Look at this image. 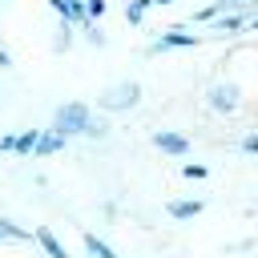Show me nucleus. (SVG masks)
<instances>
[{"label":"nucleus","mask_w":258,"mask_h":258,"mask_svg":"<svg viewBox=\"0 0 258 258\" xmlns=\"http://www.w3.org/2000/svg\"><path fill=\"white\" fill-rule=\"evenodd\" d=\"M250 28H254V32H258V16H254V20H250Z\"/></svg>","instance_id":"obj_21"},{"label":"nucleus","mask_w":258,"mask_h":258,"mask_svg":"<svg viewBox=\"0 0 258 258\" xmlns=\"http://www.w3.org/2000/svg\"><path fill=\"white\" fill-rule=\"evenodd\" d=\"M230 8H234V4H226V0H214V4L198 8V12L189 16V20H194V24H214V20H222V16L230 12Z\"/></svg>","instance_id":"obj_11"},{"label":"nucleus","mask_w":258,"mask_h":258,"mask_svg":"<svg viewBox=\"0 0 258 258\" xmlns=\"http://www.w3.org/2000/svg\"><path fill=\"white\" fill-rule=\"evenodd\" d=\"M48 129H56L64 141H73V137H105L109 121H101L93 113V105H85V101H64V105H56Z\"/></svg>","instance_id":"obj_1"},{"label":"nucleus","mask_w":258,"mask_h":258,"mask_svg":"<svg viewBox=\"0 0 258 258\" xmlns=\"http://www.w3.org/2000/svg\"><path fill=\"white\" fill-rule=\"evenodd\" d=\"M85 12H89V20L97 24V20L109 12V0H85Z\"/></svg>","instance_id":"obj_16"},{"label":"nucleus","mask_w":258,"mask_h":258,"mask_svg":"<svg viewBox=\"0 0 258 258\" xmlns=\"http://www.w3.org/2000/svg\"><path fill=\"white\" fill-rule=\"evenodd\" d=\"M149 8H153V0H129V4H125V20H129V24H141Z\"/></svg>","instance_id":"obj_14"},{"label":"nucleus","mask_w":258,"mask_h":258,"mask_svg":"<svg viewBox=\"0 0 258 258\" xmlns=\"http://www.w3.org/2000/svg\"><path fill=\"white\" fill-rule=\"evenodd\" d=\"M153 4H177V0H153Z\"/></svg>","instance_id":"obj_20"},{"label":"nucleus","mask_w":258,"mask_h":258,"mask_svg":"<svg viewBox=\"0 0 258 258\" xmlns=\"http://www.w3.org/2000/svg\"><path fill=\"white\" fill-rule=\"evenodd\" d=\"M85 40H89V44H105V36H101V28H89V32H85Z\"/></svg>","instance_id":"obj_18"},{"label":"nucleus","mask_w":258,"mask_h":258,"mask_svg":"<svg viewBox=\"0 0 258 258\" xmlns=\"http://www.w3.org/2000/svg\"><path fill=\"white\" fill-rule=\"evenodd\" d=\"M226 4H242V0H226Z\"/></svg>","instance_id":"obj_22"},{"label":"nucleus","mask_w":258,"mask_h":258,"mask_svg":"<svg viewBox=\"0 0 258 258\" xmlns=\"http://www.w3.org/2000/svg\"><path fill=\"white\" fill-rule=\"evenodd\" d=\"M153 149L169 153V157H185L189 153V137L177 129H153Z\"/></svg>","instance_id":"obj_6"},{"label":"nucleus","mask_w":258,"mask_h":258,"mask_svg":"<svg viewBox=\"0 0 258 258\" xmlns=\"http://www.w3.org/2000/svg\"><path fill=\"white\" fill-rule=\"evenodd\" d=\"M69 40H73V24H69V20H60V24H56V44H52V48H56V52H64V48H69Z\"/></svg>","instance_id":"obj_15"},{"label":"nucleus","mask_w":258,"mask_h":258,"mask_svg":"<svg viewBox=\"0 0 258 258\" xmlns=\"http://www.w3.org/2000/svg\"><path fill=\"white\" fill-rule=\"evenodd\" d=\"M141 97H145L141 81H113L97 93V109L101 113H129V109H137Z\"/></svg>","instance_id":"obj_2"},{"label":"nucleus","mask_w":258,"mask_h":258,"mask_svg":"<svg viewBox=\"0 0 258 258\" xmlns=\"http://www.w3.org/2000/svg\"><path fill=\"white\" fill-rule=\"evenodd\" d=\"M81 246H85V254H89V258H121V254H117L101 234H93V230H85V234H81Z\"/></svg>","instance_id":"obj_10"},{"label":"nucleus","mask_w":258,"mask_h":258,"mask_svg":"<svg viewBox=\"0 0 258 258\" xmlns=\"http://www.w3.org/2000/svg\"><path fill=\"white\" fill-rule=\"evenodd\" d=\"M177 173H181L185 181H202V177H210V165H206V161H181Z\"/></svg>","instance_id":"obj_13"},{"label":"nucleus","mask_w":258,"mask_h":258,"mask_svg":"<svg viewBox=\"0 0 258 258\" xmlns=\"http://www.w3.org/2000/svg\"><path fill=\"white\" fill-rule=\"evenodd\" d=\"M206 105H210L214 113H234V109L242 105V85H234V81L210 85V89H206Z\"/></svg>","instance_id":"obj_3"},{"label":"nucleus","mask_w":258,"mask_h":258,"mask_svg":"<svg viewBox=\"0 0 258 258\" xmlns=\"http://www.w3.org/2000/svg\"><path fill=\"white\" fill-rule=\"evenodd\" d=\"M36 137H40V129H16V133H4V137H0V153H20V157H32Z\"/></svg>","instance_id":"obj_5"},{"label":"nucleus","mask_w":258,"mask_h":258,"mask_svg":"<svg viewBox=\"0 0 258 258\" xmlns=\"http://www.w3.org/2000/svg\"><path fill=\"white\" fill-rule=\"evenodd\" d=\"M0 242H32V230L12 218H0Z\"/></svg>","instance_id":"obj_12"},{"label":"nucleus","mask_w":258,"mask_h":258,"mask_svg":"<svg viewBox=\"0 0 258 258\" xmlns=\"http://www.w3.org/2000/svg\"><path fill=\"white\" fill-rule=\"evenodd\" d=\"M165 210H169V218H173V222H194V218L206 210V198H173Z\"/></svg>","instance_id":"obj_7"},{"label":"nucleus","mask_w":258,"mask_h":258,"mask_svg":"<svg viewBox=\"0 0 258 258\" xmlns=\"http://www.w3.org/2000/svg\"><path fill=\"white\" fill-rule=\"evenodd\" d=\"M32 242H36V246H40V250H44L48 258H69L64 242H60V238H56V234H52L48 226H32Z\"/></svg>","instance_id":"obj_8"},{"label":"nucleus","mask_w":258,"mask_h":258,"mask_svg":"<svg viewBox=\"0 0 258 258\" xmlns=\"http://www.w3.org/2000/svg\"><path fill=\"white\" fill-rule=\"evenodd\" d=\"M0 69H12V52L8 48H0Z\"/></svg>","instance_id":"obj_19"},{"label":"nucleus","mask_w":258,"mask_h":258,"mask_svg":"<svg viewBox=\"0 0 258 258\" xmlns=\"http://www.w3.org/2000/svg\"><path fill=\"white\" fill-rule=\"evenodd\" d=\"M238 149H242V153H258V129H254V133H246Z\"/></svg>","instance_id":"obj_17"},{"label":"nucleus","mask_w":258,"mask_h":258,"mask_svg":"<svg viewBox=\"0 0 258 258\" xmlns=\"http://www.w3.org/2000/svg\"><path fill=\"white\" fill-rule=\"evenodd\" d=\"M202 40H206L202 32H185V28H177V24H173V28H165V32H161L145 52H149V56H157V52H169V48H194V44H202Z\"/></svg>","instance_id":"obj_4"},{"label":"nucleus","mask_w":258,"mask_h":258,"mask_svg":"<svg viewBox=\"0 0 258 258\" xmlns=\"http://www.w3.org/2000/svg\"><path fill=\"white\" fill-rule=\"evenodd\" d=\"M69 141L56 133V129H40V137H36V149H32V157H52V153H60Z\"/></svg>","instance_id":"obj_9"}]
</instances>
